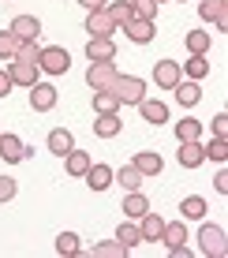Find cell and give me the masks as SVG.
I'll return each mask as SVG.
<instances>
[{
  "label": "cell",
  "instance_id": "6da1fadb",
  "mask_svg": "<svg viewBox=\"0 0 228 258\" xmlns=\"http://www.w3.org/2000/svg\"><path fill=\"white\" fill-rule=\"evenodd\" d=\"M109 90L116 94L120 105H138L146 97V79H138V75H116Z\"/></svg>",
  "mask_w": 228,
  "mask_h": 258
},
{
  "label": "cell",
  "instance_id": "7a4b0ae2",
  "mask_svg": "<svg viewBox=\"0 0 228 258\" xmlns=\"http://www.w3.org/2000/svg\"><path fill=\"white\" fill-rule=\"evenodd\" d=\"M198 247H202V254L209 258H224L228 254V243H224V228L221 225H202V232H198Z\"/></svg>",
  "mask_w": 228,
  "mask_h": 258
},
{
  "label": "cell",
  "instance_id": "3957f363",
  "mask_svg": "<svg viewBox=\"0 0 228 258\" xmlns=\"http://www.w3.org/2000/svg\"><path fill=\"white\" fill-rule=\"evenodd\" d=\"M38 68L45 71V75H64L67 68H71V56H67L64 45H45L38 56Z\"/></svg>",
  "mask_w": 228,
  "mask_h": 258
},
{
  "label": "cell",
  "instance_id": "277c9868",
  "mask_svg": "<svg viewBox=\"0 0 228 258\" xmlns=\"http://www.w3.org/2000/svg\"><path fill=\"white\" fill-rule=\"evenodd\" d=\"M116 75H120V71H116V60H98V64L86 68V86H90V90H109Z\"/></svg>",
  "mask_w": 228,
  "mask_h": 258
},
{
  "label": "cell",
  "instance_id": "5b68a950",
  "mask_svg": "<svg viewBox=\"0 0 228 258\" xmlns=\"http://www.w3.org/2000/svg\"><path fill=\"white\" fill-rule=\"evenodd\" d=\"M165 247H169V254H176V258H187V225L183 221H165Z\"/></svg>",
  "mask_w": 228,
  "mask_h": 258
},
{
  "label": "cell",
  "instance_id": "8992f818",
  "mask_svg": "<svg viewBox=\"0 0 228 258\" xmlns=\"http://www.w3.org/2000/svg\"><path fill=\"white\" fill-rule=\"evenodd\" d=\"M8 75H12V83L15 86H26V90H30L34 83H41V68L38 64H30V60H8Z\"/></svg>",
  "mask_w": 228,
  "mask_h": 258
},
{
  "label": "cell",
  "instance_id": "52a82bcc",
  "mask_svg": "<svg viewBox=\"0 0 228 258\" xmlns=\"http://www.w3.org/2000/svg\"><path fill=\"white\" fill-rule=\"evenodd\" d=\"M198 15H202L206 23H213L217 30H228V0H202L198 4Z\"/></svg>",
  "mask_w": 228,
  "mask_h": 258
},
{
  "label": "cell",
  "instance_id": "ba28073f",
  "mask_svg": "<svg viewBox=\"0 0 228 258\" xmlns=\"http://www.w3.org/2000/svg\"><path fill=\"white\" fill-rule=\"evenodd\" d=\"M180 79H183L180 60H157V64H154V83L161 86V90H172Z\"/></svg>",
  "mask_w": 228,
  "mask_h": 258
},
{
  "label": "cell",
  "instance_id": "9c48e42d",
  "mask_svg": "<svg viewBox=\"0 0 228 258\" xmlns=\"http://www.w3.org/2000/svg\"><path fill=\"white\" fill-rule=\"evenodd\" d=\"M30 109L34 112L56 109V86H52V83H34L30 86Z\"/></svg>",
  "mask_w": 228,
  "mask_h": 258
},
{
  "label": "cell",
  "instance_id": "30bf717a",
  "mask_svg": "<svg viewBox=\"0 0 228 258\" xmlns=\"http://www.w3.org/2000/svg\"><path fill=\"white\" fill-rule=\"evenodd\" d=\"M0 157H4L8 165H19V161H26V157H30V150L23 146V139L19 135H0Z\"/></svg>",
  "mask_w": 228,
  "mask_h": 258
},
{
  "label": "cell",
  "instance_id": "8fae6325",
  "mask_svg": "<svg viewBox=\"0 0 228 258\" xmlns=\"http://www.w3.org/2000/svg\"><path fill=\"white\" fill-rule=\"evenodd\" d=\"M8 30H12L19 41H38V34H41V19H38V15H15Z\"/></svg>",
  "mask_w": 228,
  "mask_h": 258
},
{
  "label": "cell",
  "instance_id": "7c38bea8",
  "mask_svg": "<svg viewBox=\"0 0 228 258\" xmlns=\"http://www.w3.org/2000/svg\"><path fill=\"white\" fill-rule=\"evenodd\" d=\"M86 34H90V38H112V34H116V26H112V19L105 15V8L86 15Z\"/></svg>",
  "mask_w": 228,
  "mask_h": 258
},
{
  "label": "cell",
  "instance_id": "4fadbf2b",
  "mask_svg": "<svg viewBox=\"0 0 228 258\" xmlns=\"http://www.w3.org/2000/svg\"><path fill=\"white\" fill-rule=\"evenodd\" d=\"M86 60L98 64V60H116V41L112 38H90L86 41Z\"/></svg>",
  "mask_w": 228,
  "mask_h": 258
},
{
  "label": "cell",
  "instance_id": "5bb4252c",
  "mask_svg": "<svg viewBox=\"0 0 228 258\" xmlns=\"http://www.w3.org/2000/svg\"><path fill=\"white\" fill-rule=\"evenodd\" d=\"M172 90H176V101L183 105V109H195V105L202 101V86H198L195 79H180Z\"/></svg>",
  "mask_w": 228,
  "mask_h": 258
},
{
  "label": "cell",
  "instance_id": "9a60e30c",
  "mask_svg": "<svg viewBox=\"0 0 228 258\" xmlns=\"http://www.w3.org/2000/svg\"><path fill=\"white\" fill-rule=\"evenodd\" d=\"M176 157H180L183 168H198V165L206 161V150H202V142H198V139H191V142H180Z\"/></svg>",
  "mask_w": 228,
  "mask_h": 258
},
{
  "label": "cell",
  "instance_id": "2e32d148",
  "mask_svg": "<svg viewBox=\"0 0 228 258\" xmlns=\"http://www.w3.org/2000/svg\"><path fill=\"white\" fill-rule=\"evenodd\" d=\"M120 127H124L120 112H98V120H94V135L98 139H116Z\"/></svg>",
  "mask_w": 228,
  "mask_h": 258
},
{
  "label": "cell",
  "instance_id": "e0dca14e",
  "mask_svg": "<svg viewBox=\"0 0 228 258\" xmlns=\"http://www.w3.org/2000/svg\"><path fill=\"white\" fill-rule=\"evenodd\" d=\"M124 34L131 41H135V45H150V41L157 38V30H154V23L150 19H131L127 26H124Z\"/></svg>",
  "mask_w": 228,
  "mask_h": 258
},
{
  "label": "cell",
  "instance_id": "ac0fdd59",
  "mask_svg": "<svg viewBox=\"0 0 228 258\" xmlns=\"http://www.w3.org/2000/svg\"><path fill=\"white\" fill-rule=\"evenodd\" d=\"M45 146H49V154L64 157L67 150H75V135H71L67 127H52V131H49V139H45Z\"/></svg>",
  "mask_w": 228,
  "mask_h": 258
},
{
  "label": "cell",
  "instance_id": "d6986e66",
  "mask_svg": "<svg viewBox=\"0 0 228 258\" xmlns=\"http://www.w3.org/2000/svg\"><path fill=\"white\" fill-rule=\"evenodd\" d=\"M131 165H135L146 180H154V176L165 168V161H161V154H157V150H142V154H135V161H131Z\"/></svg>",
  "mask_w": 228,
  "mask_h": 258
},
{
  "label": "cell",
  "instance_id": "ffe728a7",
  "mask_svg": "<svg viewBox=\"0 0 228 258\" xmlns=\"http://www.w3.org/2000/svg\"><path fill=\"white\" fill-rule=\"evenodd\" d=\"M142 180H146V176L138 172L135 165H120V168H112V183H120L124 191H138V187H142Z\"/></svg>",
  "mask_w": 228,
  "mask_h": 258
},
{
  "label": "cell",
  "instance_id": "44dd1931",
  "mask_svg": "<svg viewBox=\"0 0 228 258\" xmlns=\"http://www.w3.org/2000/svg\"><path fill=\"white\" fill-rule=\"evenodd\" d=\"M138 112H142V120L154 123V127L169 120V105H165V101H150V97H142V101H138Z\"/></svg>",
  "mask_w": 228,
  "mask_h": 258
},
{
  "label": "cell",
  "instance_id": "7402d4cb",
  "mask_svg": "<svg viewBox=\"0 0 228 258\" xmlns=\"http://www.w3.org/2000/svg\"><path fill=\"white\" fill-rule=\"evenodd\" d=\"M105 15L112 19L116 30H124V26L135 19V15H131V8H127V0H105Z\"/></svg>",
  "mask_w": 228,
  "mask_h": 258
},
{
  "label": "cell",
  "instance_id": "603a6c76",
  "mask_svg": "<svg viewBox=\"0 0 228 258\" xmlns=\"http://www.w3.org/2000/svg\"><path fill=\"white\" fill-rule=\"evenodd\" d=\"M86 183H90V191H109L112 187V168L109 165H90L86 168Z\"/></svg>",
  "mask_w": 228,
  "mask_h": 258
},
{
  "label": "cell",
  "instance_id": "cb8c5ba5",
  "mask_svg": "<svg viewBox=\"0 0 228 258\" xmlns=\"http://www.w3.org/2000/svg\"><path fill=\"white\" fill-rule=\"evenodd\" d=\"M138 232H142V239H161V232H165V221L157 217L154 210H146L142 217H138Z\"/></svg>",
  "mask_w": 228,
  "mask_h": 258
},
{
  "label": "cell",
  "instance_id": "d4e9b609",
  "mask_svg": "<svg viewBox=\"0 0 228 258\" xmlns=\"http://www.w3.org/2000/svg\"><path fill=\"white\" fill-rule=\"evenodd\" d=\"M64 161H67V172H71V176H86V168L94 165L86 150H67V154H64Z\"/></svg>",
  "mask_w": 228,
  "mask_h": 258
},
{
  "label": "cell",
  "instance_id": "484cf974",
  "mask_svg": "<svg viewBox=\"0 0 228 258\" xmlns=\"http://www.w3.org/2000/svg\"><path fill=\"white\" fill-rule=\"evenodd\" d=\"M146 210H150L146 195H142V191H127V199H124V213H127V217H131V221H138Z\"/></svg>",
  "mask_w": 228,
  "mask_h": 258
},
{
  "label": "cell",
  "instance_id": "4316f807",
  "mask_svg": "<svg viewBox=\"0 0 228 258\" xmlns=\"http://www.w3.org/2000/svg\"><path fill=\"white\" fill-rule=\"evenodd\" d=\"M180 210H183L187 221H202L206 217V199H202V195H187V199L180 202Z\"/></svg>",
  "mask_w": 228,
  "mask_h": 258
},
{
  "label": "cell",
  "instance_id": "83f0119b",
  "mask_svg": "<svg viewBox=\"0 0 228 258\" xmlns=\"http://www.w3.org/2000/svg\"><path fill=\"white\" fill-rule=\"evenodd\" d=\"M183 75H187V79H195V83H198V79H206L209 75V60L206 56H191V60H183Z\"/></svg>",
  "mask_w": 228,
  "mask_h": 258
},
{
  "label": "cell",
  "instance_id": "f1b7e54d",
  "mask_svg": "<svg viewBox=\"0 0 228 258\" xmlns=\"http://www.w3.org/2000/svg\"><path fill=\"white\" fill-rule=\"evenodd\" d=\"M56 254H83V239H79L75 232H60L56 236Z\"/></svg>",
  "mask_w": 228,
  "mask_h": 258
},
{
  "label": "cell",
  "instance_id": "f546056e",
  "mask_svg": "<svg viewBox=\"0 0 228 258\" xmlns=\"http://www.w3.org/2000/svg\"><path fill=\"white\" fill-rule=\"evenodd\" d=\"M209 30H191L187 34V49H191V56H206V49H209Z\"/></svg>",
  "mask_w": 228,
  "mask_h": 258
},
{
  "label": "cell",
  "instance_id": "4dcf8cb0",
  "mask_svg": "<svg viewBox=\"0 0 228 258\" xmlns=\"http://www.w3.org/2000/svg\"><path fill=\"white\" fill-rule=\"evenodd\" d=\"M116 243H124L127 251H135V247L142 243V232H138V225H120V228H116Z\"/></svg>",
  "mask_w": 228,
  "mask_h": 258
},
{
  "label": "cell",
  "instance_id": "1f68e13d",
  "mask_svg": "<svg viewBox=\"0 0 228 258\" xmlns=\"http://www.w3.org/2000/svg\"><path fill=\"white\" fill-rule=\"evenodd\" d=\"M127 8H131V15L135 19H157V0H127Z\"/></svg>",
  "mask_w": 228,
  "mask_h": 258
},
{
  "label": "cell",
  "instance_id": "d6a6232c",
  "mask_svg": "<svg viewBox=\"0 0 228 258\" xmlns=\"http://www.w3.org/2000/svg\"><path fill=\"white\" fill-rule=\"evenodd\" d=\"M94 109H98V112H116L120 101H116L112 90H94Z\"/></svg>",
  "mask_w": 228,
  "mask_h": 258
},
{
  "label": "cell",
  "instance_id": "836d02e7",
  "mask_svg": "<svg viewBox=\"0 0 228 258\" xmlns=\"http://www.w3.org/2000/svg\"><path fill=\"white\" fill-rule=\"evenodd\" d=\"M176 139H180V142L202 139V123H198V120H180V123H176Z\"/></svg>",
  "mask_w": 228,
  "mask_h": 258
},
{
  "label": "cell",
  "instance_id": "e575fe53",
  "mask_svg": "<svg viewBox=\"0 0 228 258\" xmlns=\"http://www.w3.org/2000/svg\"><path fill=\"white\" fill-rule=\"evenodd\" d=\"M94 258H127V247L116 243V239H109V243H98V247H94Z\"/></svg>",
  "mask_w": 228,
  "mask_h": 258
},
{
  "label": "cell",
  "instance_id": "d590c367",
  "mask_svg": "<svg viewBox=\"0 0 228 258\" xmlns=\"http://www.w3.org/2000/svg\"><path fill=\"white\" fill-rule=\"evenodd\" d=\"M15 49H19V38L12 30H0V60H15Z\"/></svg>",
  "mask_w": 228,
  "mask_h": 258
},
{
  "label": "cell",
  "instance_id": "8d00e7d4",
  "mask_svg": "<svg viewBox=\"0 0 228 258\" xmlns=\"http://www.w3.org/2000/svg\"><path fill=\"white\" fill-rule=\"evenodd\" d=\"M38 56H41V45H38V41H19L15 60H30V64H38Z\"/></svg>",
  "mask_w": 228,
  "mask_h": 258
},
{
  "label": "cell",
  "instance_id": "74e56055",
  "mask_svg": "<svg viewBox=\"0 0 228 258\" xmlns=\"http://www.w3.org/2000/svg\"><path fill=\"white\" fill-rule=\"evenodd\" d=\"M202 150H206L209 161H228V139H213V142L202 146Z\"/></svg>",
  "mask_w": 228,
  "mask_h": 258
},
{
  "label": "cell",
  "instance_id": "f35d334b",
  "mask_svg": "<svg viewBox=\"0 0 228 258\" xmlns=\"http://www.w3.org/2000/svg\"><path fill=\"white\" fill-rule=\"evenodd\" d=\"M15 199V180L12 176H0V202H12Z\"/></svg>",
  "mask_w": 228,
  "mask_h": 258
},
{
  "label": "cell",
  "instance_id": "ab89813d",
  "mask_svg": "<svg viewBox=\"0 0 228 258\" xmlns=\"http://www.w3.org/2000/svg\"><path fill=\"white\" fill-rule=\"evenodd\" d=\"M228 135V112H217L213 116V139H224Z\"/></svg>",
  "mask_w": 228,
  "mask_h": 258
},
{
  "label": "cell",
  "instance_id": "60d3db41",
  "mask_svg": "<svg viewBox=\"0 0 228 258\" xmlns=\"http://www.w3.org/2000/svg\"><path fill=\"white\" fill-rule=\"evenodd\" d=\"M213 187H217V195H228V172H217L213 176Z\"/></svg>",
  "mask_w": 228,
  "mask_h": 258
},
{
  "label": "cell",
  "instance_id": "b9f144b4",
  "mask_svg": "<svg viewBox=\"0 0 228 258\" xmlns=\"http://www.w3.org/2000/svg\"><path fill=\"white\" fill-rule=\"evenodd\" d=\"M12 75H8V71H0V97H8V94H12Z\"/></svg>",
  "mask_w": 228,
  "mask_h": 258
},
{
  "label": "cell",
  "instance_id": "7bdbcfd3",
  "mask_svg": "<svg viewBox=\"0 0 228 258\" xmlns=\"http://www.w3.org/2000/svg\"><path fill=\"white\" fill-rule=\"evenodd\" d=\"M79 4H83L86 12H98V8H105V0H79Z\"/></svg>",
  "mask_w": 228,
  "mask_h": 258
},
{
  "label": "cell",
  "instance_id": "ee69618b",
  "mask_svg": "<svg viewBox=\"0 0 228 258\" xmlns=\"http://www.w3.org/2000/svg\"><path fill=\"white\" fill-rule=\"evenodd\" d=\"M0 135H4V131H0Z\"/></svg>",
  "mask_w": 228,
  "mask_h": 258
}]
</instances>
